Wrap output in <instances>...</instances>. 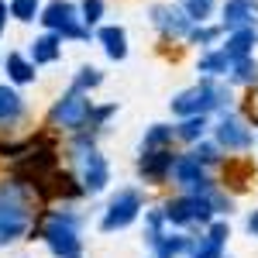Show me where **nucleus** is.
Returning <instances> with one entry per match:
<instances>
[{"label": "nucleus", "mask_w": 258, "mask_h": 258, "mask_svg": "<svg viewBox=\"0 0 258 258\" xmlns=\"http://www.w3.org/2000/svg\"><path fill=\"white\" fill-rule=\"evenodd\" d=\"M83 224L86 214L76 210L73 203L52 207L38 227L41 244L48 248L52 258H86V241H83Z\"/></svg>", "instance_id": "f257e3e1"}, {"label": "nucleus", "mask_w": 258, "mask_h": 258, "mask_svg": "<svg viewBox=\"0 0 258 258\" xmlns=\"http://www.w3.org/2000/svg\"><path fill=\"white\" fill-rule=\"evenodd\" d=\"M35 231V197L21 179L0 182V248H11Z\"/></svg>", "instance_id": "f03ea898"}, {"label": "nucleus", "mask_w": 258, "mask_h": 258, "mask_svg": "<svg viewBox=\"0 0 258 258\" xmlns=\"http://www.w3.org/2000/svg\"><path fill=\"white\" fill-rule=\"evenodd\" d=\"M69 152H73V165H76V182H80L83 197H103L107 189H110V162L107 155L100 152L97 145V131H80V135H69Z\"/></svg>", "instance_id": "7ed1b4c3"}, {"label": "nucleus", "mask_w": 258, "mask_h": 258, "mask_svg": "<svg viewBox=\"0 0 258 258\" xmlns=\"http://www.w3.org/2000/svg\"><path fill=\"white\" fill-rule=\"evenodd\" d=\"M231 107H234V93H231L227 80H210V76H200L193 86L179 90L176 97L169 100L172 117H193V114L214 117V114H224Z\"/></svg>", "instance_id": "20e7f679"}, {"label": "nucleus", "mask_w": 258, "mask_h": 258, "mask_svg": "<svg viewBox=\"0 0 258 258\" xmlns=\"http://www.w3.org/2000/svg\"><path fill=\"white\" fill-rule=\"evenodd\" d=\"M148 200H145V189L141 186H120L114 197L103 203L100 210V234H120L127 231L131 224H138L141 214H145Z\"/></svg>", "instance_id": "39448f33"}, {"label": "nucleus", "mask_w": 258, "mask_h": 258, "mask_svg": "<svg viewBox=\"0 0 258 258\" xmlns=\"http://www.w3.org/2000/svg\"><path fill=\"white\" fill-rule=\"evenodd\" d=\"M90 117H93V100L90 93H83L76 86H69L48 110V124L62 131V135H80V131H90Z\"/></svg>", "instance_id": "423d86ee"}, {"label": "nucleus", "mask_w": 258, "mask_h": 258, "mask_svg": "<svg viewBox=\"0 0 258 258\" xmlns=\"http://www.w3.org/2000/svg\"><path fill=\"white\" fill-rule=\"evenodd\" d=\"M210 138L220 145L224 155H248L255 148V127L244 114L231 107V110L217 114V120H210Z\"/></svg>", "instance_id": "0eeeda50"}, {"label": "nucleus", "mask_w": 258, "mask_h": 258, "mask_svg": "<svg viewBox=\"0 0 258 258\" xmlns=\"http://www.w3.org/2000/svg\"><path fill=\"white\" fill-rule=\"evenodd\" d=\"M38 21L45 31H55L62 41H90L93 38V31L80 21V7L73 0H48V4H41Z\"/></svg>", "instance_id": "6e6552de"}, {"label": "nucleus", "mask_w": 258, "mask_h": 258, "mask_svg": "<svg viewBox=\"0 0 258 258\" xmlns=\"http://www.w3.org/2000/svg\"><path fill=\"white\" fill-rule=\"evenodd\" d=\"M162 217H165L169 227H176V231H189V227H200V231H203L217 214H214V207H210L207 197L176 193V197H169L162 203Z\"/></svg>", "instance_id": "1a4fd4ad"}, {"label": "nucleus", "mask_w": 258, "mask_h": 258, "mask_svg": "<svg viewBox=\"0 0 258 258\" xmlns=\"http://www.w3.org/2000/svg\"><path fill=\"white\" fill-rule=\"evenodd\" d=\"M169 182H176L179 193H189V197H207V193L217 186L214 172H210L207 165H200V162L193 159L189 152H179V155H176Z\"/></svg>", "instance_id": "9d476101"}, {"label": "nucleus", "mask_w": 258, "mask_h": 258, "mask_svg": "<svg viewBox=\"0 0 258 258\" xmlns=\"http://www.w3.org/2000/svg\"><path fill=\"white\" fill-rule=\"evenodd\" d=\"M176 148H155V152H138V162H135V172H138L141 186H152L159 189L169 182L172 176V162H176Z\"/></svg>", "instance_id": "9b49d317"}, {"label": "nucleus", "mask_w": 258, "mask_h": 258, "mask_svg": "<svg viewBox=\"0 0 258 258\" xmlns=\"http://www.w3.org/2000/svg\"><path fill=\"white\" fill-rule=\"evenodd\" d=\"M148 21H152V28L165 41H186L189 28H193V21L179 11V4H152L148 7Z\"/></svg>", "instance_id": "f8f14e48"}, {"label": "nucleus", "mask_w": 258, "mask_h": 258, "mask_svg": "<svg viewBox=\"0 0 258 258\" xmlns=\"http://www.w3.org/2000/svg\"><path fill=\"white\" fill-rule=\"evenodd\" d=\"M227 241H231V220L214 217L200 231V238L193 241V248H189L186 258H224L227 255Z\"/></svg>", "instance_id": "ddd939ff"}, {"label": "nucleus", "mask_w": 258, "mask_h": 258, "mask_svg": "<svg viewBox=\"0 0 258 258\" xmlns=\"http://www.w3.org/2000/svg\"><path fill=\"white\" fill-rule=\"evenodd\" d=\"M220 7V28L238 31V28H258V0H224Z\"/></svg>", "instance_id": "4468645a"}, {"label": "nucleus", "mask_w": 258, "mask_h": 258, "mask_svg": "<svg viewBox=\"0 0 258 258\" xmlns=\"http://www.w3.org/2000/svg\"><path fill=\"white\" fill-rule=\"evenodd\" d=\"M193 234L189 231H176V227H165L155 241H148V258H186L193 248Z\"/></svg>", "instance_id": "2eb2a0df"}, {"label": "nucleus", "mask_w": 258, "mask_h": 258, "mask_svg": "<svg viewBox=\"0 0 258 258\" xmlns=\"http://www.w3.org/2000/svg\"><path fill=\"white\" fill-rule=\"evenodd\" d=\"M93 38H97V45L103 48V55L110 62H124L127 52H131V45H127V28H124V24H97V28H93Z\"/></svg>", "instance_id": "dca6fc26"}, {"label": "nucleus", "mask_w": 258, "mask_h": 258, "mask_svg": "<svg viewBox=\"0 0 258 258\" xmlns=\"http://www.w3.org/2000/svg\"><path fill=\"white\" fill-rule=\"evenodd\" d=\"M24 117H28V103L21 97V90L11 86V83H0V127L11 131V127H18Z\"/></svg>", "instance_id": "f3484780"}, {"label": "nucleus", "mask_w": 258, "mask_h": 258, "mask_svg": "<svg viewBox=\"0 0 258 258\" xmlns=\"http://www.w3.org/2000/svg\"><path fill=\"white\" fill-rule=\"evenodd\" d=\"M0 66H4L11 86H31V83L38 80V66L28 59L24 52H7V55L0 59Z\"/></svg>", "instance_id": "a211bd4d"}, {"label": "nucleus", "mask_w": 258, "mask_h": 258, "mask_svg": "<svg viewBox=\"0 0 258 258\" xmlns=\"http://www.w3.org/2000/svg\"><path fill=\"white\" fill-rule=\"evenodd\" d=\"M62 45H66V41H62L55 31H41L38 38L28 45L24 55L35 62V66H55V62L62 59Z\"/></svg>", "instance_id": "6ab92c4d"}, {"label": "nucleus", "mask_w": 258, "mask_h": 258, "mask_svg": "<svg viewBox=\"0 0 258 258\" xmlns=\"http://www.w3.org/2000/svg\"><path fill=\"white\" fill-rule=\"evenodd\" d=\"M227 52V59H244V55H255L258 48V28H238V31H227V41L220 45Z\"/></svg>", "instance_id": "aec40b11"}, {"label": "nucleus", "mask_w": 258, "mask_h": 258, "mask_svg": "<svg viewBox=\"0 0 258 258\" xmlns=\"http://www.w3.org/2000/svg\"><path fill=\"white\" fill-rule=\"evenodd\" d=\"M227 69H231V59L227 52L214 45V48H203L200 52V62H197V73L200 76H210V80H227Z\"/></svg>", "instance_id": "412c9836"}, {"label": "nucleus", "mask_w": 258, "mask_h": 258, "mask_svg": "<svg viewBox=\"0 0 258 258\" xmlns=\"http://www.w3.org/2000/svg\"><path fill=\"white\" fill-rule=\"evenodd\" d=\"M176 141L179 145H193V141H200V138H207L210 135V117H203V114H193V117H176Z\"/></svg>", "instance_id": "4be33fe9"}, {"label": "nucleus", "mask_w": 258, "mask_h": 258, "mask_svg": "<svg viewBox=\"0 0 258 258\" xmlns=\"http://www.w3.org/2000/svg\"><path fill=\"white\" fill-rule=\"evenodd\" d=\"M172 145H176V127L159 120V124L145 127V135L138 141V152H155V148H172Z\"/></svg>", "instance_id": "5701e85b"}, {"label": "nucleus", "mask_w": 258, "mask_h": 258, "mask_svg": "<svg viewBox=\"0 0 258 258\" xmlns=\"http://www.w3.org/2000/svg\"><path fill=\"white\" fill-rule=\"evenodd\" d=\"M227 86L255 90V86H258V59H255V55H244V59L231 62V69H227Z\"/></svg>", "instance_id": "b1692460"}, {"label": "nucleus", "mask_w": 258, "mask_h": 258, "mask_svg": "<svg viewBox=\"0 0 258 258\" xmlns=\"http://www.w3.org/2000/svg\"><path fill=\"white\" fill-rule=\"evenodd\" d=\"M189 155H193L200 165H207L210 172H214V169H220V165H224V159H227V155L220 152V145L210 138V135H207V138H200V141H193V145H189Z\"/></svg>", "instance_id": "393cba45"}, {"label": "nucleus", "mask_w": 258, "mask_h": 258, "mask_svg": "<svg viewBox=\"0 0 258 258\" xmlns=\"http://www.w3.org/2000/svg\"><path fill=\"white\" fill-rule=\"evenodd\" d=\"M220 38H224L220 21H217V24H214V21H203V24H193V28H189L186 45H197L200 52H203V48H214V45H220Z\"/></svg>", "instance_id": "a878e982"}, {"label": "nucleus", "mask_w": 258, "mask_h": 258, "mask_svg": "<svg viewBox=\"0 0 258 258\" xmlns=\"http://www.w3.org/2000/svg\"><path fill=\"white\" fill-rule=\"evenodd\" d=\"M179 11L193 24H203V21H210L217 14V0H179Z\"/></svg>", "instance_id": "bb28decb"}, {"label": "nucleus", "mask_w": 258, "mask_h": 258, "mask_svg": "<svg viewBox=\"0 0 258 258\" xmlns=\"http://www.w3.org/2000/svg\"><path fill=\"white\" fill-rule=\"evenodd\" d=\"M73 86H76V90H83V93L100 90V86H103V69H100V66H90V62H86V66H80V69H76V76H73Z\"/></svg>", "instance_id": "cd10ccee"}, {"label": "nucleus", "mask_w": 258, "mask_h": 258, "mask_svg": "<svg viewBox=\"0 0 258 258\" xmlns=\"http://www.w3.org/2000/svg\"><path fill=\"white\" fill-rule=\"evenodd\" d=\"M41 11V0H7V14L18 24H35Z\"/></svg>", "instance_id": "c85d7f7f"}, {"label": "nucleus", "mask_w": 258, "mask_h": 258, "mask_svg": "<svg viewBox=\"0 0 258 258\" xmlns=\"http://www.w3.org/2000/svg\"><path fill=\"white\" fill-rule=\"evenodd\" d=\"M76 7H80V21L90 31H93L97 24H103V18H107V0H80Z\"/></svg>", "instance_id": "c756f323"}, {"label": "nucleus", "mask_w": 258, "mask_h": 258, "mask_svg": "<svg viewBox=\"0 0 258 258\" xmlns=\"http://www.w3.org/2000/svg\"><path fill=\"white\" fill-rule=\"evenodd\" d=\"M117 100L114 103H93V117H90V131H97V135H103L107 131V124H110V117H117Z\"/></svg>", "instance_id": "7c9ffc66"}, {"label": "nucleus", "mask_w": 258, "mask_h": 258, "mask_svg": "<svg viewBox=\"0 0 258 258\" xmlns=\"http://www.w3.org/2000/svg\"><path fill=\"white\" fill-rule=\"evenodd\" d=\"M244 234L258 241V207H255V210H248V214H244Z\"/></svg>", "instance_id": "2f4dec72"}, {"label": "nucleus", "mask_w": 258, "mask_h": 258, "mask_svg": "<svg viewBox=\"0 0 258 258\" xmlns=\"http://www.w3.org/2000/svg\"><path fill=\"white\" fill-rule=\"evenodd\" d=\"M7 21H11V14H7V0H0V38L7 35Z\"/></svg>", "instance_id": "473e14b6"}, {"label": "nucleus", "mask_w": 258, "mask_h": 258, "mask_svg": "<svg viewBox=\"0 0 258 258\" xmlns=\"http://www.w3.org/2000/svg\"><path fill=\"white\" fill-rule=\"evenodd\" d=\"M224 258H231V255H224Z\"/></svg>", "instance_id": "72a5a7b5"}]
</instances>
